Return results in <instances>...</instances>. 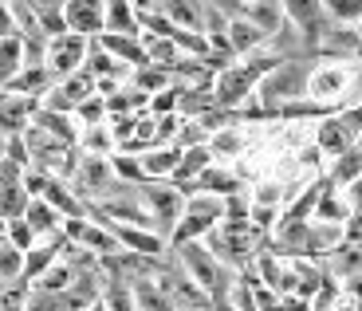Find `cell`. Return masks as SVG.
<instances>
[{
    "mask_svg": "<svg viewBox=\"0 0 362 311\" xmlns=\"http://www.w3.org/2000/svg\"><path fill=\"white\" fill-rule=\"evenodd\" d=\"M12 4H24V8H28V0H12Z\"/></svg>",
    "mask_w": 362,
    "mask_h": 311,
    "instance_id": "obj_32",
    "label": "cell"
},
{
    "mask_svg": "<svg viewBox=\"0 0 362 311\" xmlns=\"http://www.w3.org/2000/svg\"><path fill=\"white\" fill-rule=\"evenodd\" d=\"M130 4H134V12H154L162 0H130Z\"/></svg>",
    "mask_w": 362,
    "mask_h": 311,
    "instance_id": "obj_30",
    "label": "cell"
},
{
    "mask_svg": "<svg viewBox=\"0 0 362 311\" xmlns=\"http://www.w3.org/2000/svg\"><path fill=\"white\" fill-rule=\"evenodd\" d=\"M32 127H40L44 134H52L55 142H67V146H75V142H79V130H75L71 115H64V110L36 107V115H32Z\"/></svg>",
    "mask_w": 362,
    "mask_h": 311,
    "instance_id": "obj_12",
    "label": "cell"
},
{
    "mask_svg": "<svg viewBox=\"0 0 362 311\" xmlns=\"http://www.w3.org/2000/svg\"><path fill=\"white\" fill-rule=\"evenodd\" d=\"M95 44L103 47V52H110L118 59V64H127L130 71L142 64H150L146 59V47H142V36H118V32H99L95 36Z\"/></svg>",
    "mask_w": 362,
    "mask_h": 311,
    "instance_id": "obj_9",
    "label": "cell"
},
{
    "mask_svg": "<svg viewBox=\"0 0 362 311\" xmlns=\"http://www.w3.org/2000/svg\"><path fill=\"white\" fill-rule=\"evenodd\" d=\"M358 197H362V182H358Z\"/></svg>",
    "mask_w": 362,
    "mask_h": 311,
    "instance_id": "obj_33",
    "label": "cell"
},
{
    "mask_svg": "<svg viewBox=\"0 0 362 311\" xmlns=\"http://www.w3.org/2000/svg\"><path fill=\"white\" fill-rule=\"evenodd\" d=\"M311 95H339L346 87V71L343 67H319V71L308 75Z\"/></svg>",
    "mask_w": 362,
    "mask_h": 311,
    "instance_id": "obj_22",
    "label": "cell"
},
{
    "mask_svg": "<svg viewBox=\"0 0 362 311\" xmlns=\"http://www.w3.org/2000/svg\"><path fill=\"white\" fill-rule=\"evenodd\" d=\"M24 311H75L71 295L67 292H44V288H32L24 300Z\"/></svg>",
    "mask_w": 362,
    "mask_h": 311,
    "instance_id": "obj_21",
    "label": "cell"
},
{
    "mask_svg": "<svg viewBox=\"0 0 362 311\" xmlns=\"http://www.w3.org/2000/svg\"><path fill=\"white\" fill-rule=\"evenodd\" d=\"M87 36H75V32H59V36H47V52H44V67L64 79V75L79 71L83 59H87Z\"/></svg>",
    "mask_w": 362,
    "mask_h": 311,
    "instance_id": "obj_3",
    "label": "cell"
},
{
    "mask_svg": "<svg viewBox=\"0 0 362 311\" xmlns=\"http://www.w3.org/2000/svg\"><path fill=\"white\" fill-rule=\"evenodd\" d=\"M87 311H107V307H103V300H95V303H90V307Z\"/></svg>",
    "mask_w": 362,
    "mask_h": 311,
    "instance_id": "obj_31",
    "label": "cell"
},
{
    "mask_svg": "<svg viewBox=\"0 0 362 311\" xmlns=\"http://www.w3.org/2000/svg\"><path fill=\"white\" fill-rule=\"evenodd\" d=\"M177 150H146L138 162H142V174H146V182H154V177H170L173 174V165H177Z\"/></svg>",
    "mask_w": 362,
    "mask_h": 311,
    "instance_id": "obj_19",
    "label": "cell"
},
{
    "mask_svg": "<svg viewBox=\"0 0 362 311\" xmlns=\"http://www.w3.org/2000/svg\"><path fill=\"white\" fill-rule=\"evenodd\" d=\"M276 67V59H252V64H225L217 71V79H213V102L217 107H228L233 110L236 102L245 99L248 91H252L256 83L264 79V75Z\"/></svg>",
    "mask_w": 362,
    "mask_h": 311,
    "instance_id": "obj_1",
    "label": "cell"
},
{
    "mask_svg": "<svg viewBox=\"0 0 362 311\" xmlns=\"http://www.w3.org/2000/svg\"><path fill=\"white\" fill-rule=\"evenodd\" d=\"M110 150H115V134H110L107 127H87V134H83V154H99V158H110Z\"/></svg>",
    "mask_w": 362,
    "mask_h": 311,
    "instance_id": "obj_25",
    "label": "cell"
},
{
    "mask_svg": "<svg viewBox=\"0 0 362 311\" xmlns=\"http://www.w3.org/2000/svg\"><path fill=\"white\" fill-rule=\"evenodd\" d=\"M103 32H118V36H142L134 4H130V0H107V12H103Z\"/></svg>",
    "mask_w": 362,
    "mask_h": 311,
    "instance_id": "obj_13",
    "label": "cell"
},
{
    "mask_svg": "<svg viewBox=\"0 0 362 311\" xmlns=\"http://www.w3.org/2000/svg\"><path fill=\"white\" fill-rule=\"evenodd\" d=\"M130 295L138 311H173V300L150 280H130Z\"/></svg>",
    "mask_w": 362,
    "mask_h": 311,
    "instance_id": "obj_17",
    "label": "cell"
},
{
    "mask_svg": "<svg viewBox=\"0 0 362 311\" xmlns=\"http://www.w3.org/2000/svg\"><path fill=\"white\" fill-rule=\"evenodd\" d=\"M20 217L28 221V229L36 233V237H52V233H59V225H64V217H59L47 201H40V197H32Z\"/></svg>",
    "mask_w": 362,
    "mask_h": 311,
    "instance_id": "obj_15",
    "label": "cell"
},
{
    "mask_svg": "<svg viewBox=\"0 0 362 311\" xmlns=\"http://www.w3.org/2000/svg\"><path fill=\"white\" fill-rule=\"evenodd\" d=\"M103 12H107V0H64V24L75 36H87V40L99 36Z\"/></svg>",
    "mask_w": 362,
    "mask_h": 311,
    "instance_id": "obj_7",
    "label": "cell"
},
{
    "mask_svg": "<svg viewBox=\"0 0 362 311\" xmlns=\"http://www.w3.org/2000/svg\"><path fill=\"white\" fill-rule=\"evenodd\" d=\"M52 83H55V75L47 71L44 64H24V67H20V71L8 79V83H4V87H0V91H12V95H32V99H40V95H44L47 87H52Z\"/></svg>",
    "mask_w": 362,
    "mask_h": 311,
    "instance_id": "obj_10",
    "label": "cell"
},
{
    "mask_svg": "<svg viewBox=\"0 0 362 311\" xmlns=\"http://www.w3.org/2000/svg\"><path fill=\"white\" fill-rule=\"evenodd\" d=\"M138 197H142V209L150 213V221L154 225H162V233L170 237L173 225H177L181 209H185V201H181V189H173V185H158V182H142L134 185Z\"/></svg>",
    "mask_w": 362,
    "mask_h": 311,
    "instance_id": "obj_2",
    "label": "cell"
},
{
    "mask_svg": "<svg viewBox=\"0 0 362 311\" xmlns=\"http://www.w3.org/2000/svg\"><path fill=\"white\" fill-rule=\"evenodd\" d=\"M173 28H189V32H205V0H162L158 4Z\"/></svg>",
    "mask_w": 362,
    "mask_h": 311,
    "instance_id": "obj_11",
    "label": "cell"
},
{
    "mask_svg": "<svg viewBox=\"0 0 362 311\" xmlns=\"http://www.w3.org/2000/svg\"><path fill=\"white\" fill-rule=\"evenodd\" d=\"M71 115L83 122V127H99V122L107 119V102H103V95H87V99L71 110Z\"/></svg>",
    "mask_w": 362,
    "mask_h": 311,
    "instance_id": "obj_26",
    "label": "cell"
},
{
    "mask_svg": "<svg viewBox=\"0 0 362 311\" xmlns=\"http://www.w3.org/2000/svg\"><path fill=\"white\" fill-rule=\"evenodd\" d=\"M40 99H32V95H12V91H0V134L12 138L20 134V130L32 122V115H36Z\"/></svg>",
    "mask_w": 362,
    "mask_h": 311,
    "instance_id": "obj_8",
    "label": "cell"
},
{
    "mask_svg": "<svg viewBox=\"0 0 362 311\" xmlns=\"http://www.w3.org/2000/svg\"><path fill=\"white\" fill-rule=\"evenodd\" d=\"M240 16L252 20V24L260 28L264 36H276V32H280V24H284V8H280V0H256L252 8H245Z\"/></svg>",
    "mask_w": 362,
    "mask_h": 311,
    "instance_id": "obj_16",
    "label": "cell"
},
{
    "mask_svg": "<svg viewBox=\"0 0 362 311\" xmlns=\"http://www.w3.org/2000/svg\"><path fill=\"white\" fill-rule=\"evenodd\" d=\"M110 170H115V177L118 182H127V185H142L146 182V174H142V162H138L134 154H110Z\"/></svg>",
    "mask_w": 362,
    "mask_h": 311,
    "instance_id": "obj_24",
    "label": "cell"
},
{
    "mask_svg": "<svg viewBox=\"0 0 362 311\" xmlns=\"http://www.w3.org/2000/svg\"><path fill=\"white\" fill-rule=\"evenodd\" d=\"M308 91V67L299 64H280V71H268V83H264V99L268 102H291Z\"/></svg>",
    "mask_w": 362,
    "mask_h": 311,
    "instance_id": "obj_6",
    "label": "cell"
},
{
    "mask_svg": "<svg viewBox=\"0 0 362 311\" xmlns=\"http://www.w3.org/2000/svg\"><path fill=\"white\" fill-rule=\"evenodd\" d=\"M201 170H209V150L205 146H185V154L177 158V165H173V182L177 185H185L189 177H197Z\"/></svg>",
    "mask_w": 362,
    "mask_h": 311,
    "instance_id": "obj_18",
    "label": "cell"
},
{
    "mask_svg": "<svg viewBox=\"0 0 362 311\" xmlns=\"http://www.w3.org/2000/svg\"><path fill=\"white\" fill-rule=\"evenodd\" d=\"M225 40H228V47H233V52H256V47H260L268 36H264V32L252 24V20L233 16V20L225 24Z\"/></svg>",
    "mask_w": 362,
    "mask_h": 311,
    "instance_id": "obj_14",
    "label": "cell"
},
{
    "mask_svg": "<svg viewBox=\"0 0 362 311\" xmlns=\"http://www.w3.org/2000/svg\"><path fill=\"white\" fill-rule=\"evenodd\" d=\"M335 268H339V272H346V276L362 272V245H343V248H339Z\"/></svg>",
    "mask_w": 362,
    "mask_h": 311,
    "instance_id": "obj_29",
    "label": "cell"
},
{
    "mask_svg": "<svg viewBox=\"0 0 362 311\" xmlns=\"http://www.w3.org/2000/svg\"><path fill=\"white\" fill-rule=\"evenodd\" d=\"M24 276V252L8 237H0V280H20Z\"/></svg>",
    "mask_w": 362,
    "mask_h": 311,
    "instance_id": "obj_23",
    "label": "cell"
},
{
    "mask_svg": "<svg viewBox=\"0 0 362 311\" xmlns=\"http://www.w3.org/2000/svg\"><path fill=\"white\" fill-rule=\"evenodd\" d=\"M20 67H24V44H20V32H16V36L0 40V87H4Z\"/></svg>",
    "mask_w": 362,
    "mask_h": 311,
    "instance_id": "obj_20",
    "label": "cell"
},
{
    "mask_svg": "<svg viewBox=\"0 0 362 311\" xmlns=\"http://www.w3.org/2000/svg\"><path fill=\"white\" fill-rule=\"evenodd\" d=\"M280 8L284 20L296 24L308 44H323V36L331 32V16H327L323 0H280Z\"/></svg>",
    "mask_w": 362,
    "mask_h": 311,
    "instance_id": "obj_4",
    "label": "cell"
},
{
    "mask_svg": "<svg viewBox=\"0 0 362 311\" xmlns=\"http://www.w3.org/2000/svg\"><path fill=\"white\" fill-rule=\"evenodd\" d=\"M323 8L331 20H343V24L362 20V0H323Z\"/></svg>",
    "mask_w": 362,
    "mask_h": 311,
    "instance_id": "obj_27",
    "label": "cell"
},
{
    "mask_svg": "<svg viewBox=\"0 0 362 311\" xmlns=\"http://www.w3.org/2000/svg\"><path fill=\"white\" fill-rule=\"evenodd\" d=\"M4 237H8L12 245L20 248V252H28V248L36 245V233L28 229V221H24V217H12V221H8V233H4Z\"/></svg>",
    "mask_w": 362,
    "mask_h": 311,
    "instance_id": "obj_28",
    "label": "cell"
},
{
    "mask_svg": "<svg viewBox=\"0 0 362 311\" xmlns=\"http://www.w3.org/2000/svg\"><path fill=\"white\" fill-rule=\"evenodd\" d=\"M181 252V260H185V272H189L193 284H201L209 295H221L225 292V284H221V268L217 260L209 257L205 248L197 245V240H185V245H173Z\"/></svg>",
    "mask_w": 362,
    "mask_h": 311,
    "instance_id": "obj_5",
    "label": "cell"
}]
</instances>
